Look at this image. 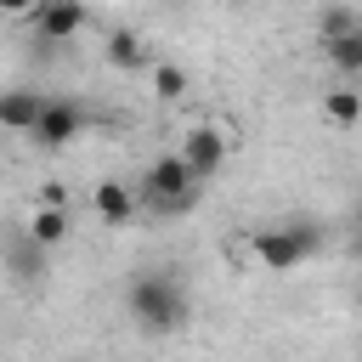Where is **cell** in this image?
Segmentation results:
<instances>
[{
  "instance_id": "cell-11",
  "label": "cell",
  "mask_w": 362,
  "mask_h": 362,
  "mask_svg": "<svg viewBox=\"0 0 362 362\" xmlns=\"http://www.w3.org/2000/svg\"><path fill=\"white\" fill-rule=\"evenodd\" d=\"M322 57L351 79L362 74V28H339V34H322Z\"/></svg>"
},
{
  "instance_id": "cell-2",
  "label": "cell",
  "mask_w": 362,
  "mask_h": 362,
  "mask_svg": "<svg viewBox=\"0 0 362 362\" xmlns=\"http://www.w3.org/2000/svg\"><path fill=\"white\" fill-rule=\"evenodd\" d=\"M198 192H204V181L187 170V158H181V153L153 158V164H147V175H141V198H147L158 215H187V209L198 204Z\"/></svg>"
},
{
  "instance_id": "cell-1",
  "label": "cell",
  "mask_w": 362,
  "mask_h": 362,
  "mask_svg": "<svg viewBox=\"0 0 362 362\" xmlns=\"http://www.w3.org/2000/svg\"><path fill=\"white\" fill-rule=\"evenodd\" d=\"M124 311L141 334H181L192 322V294L170 272H136L124 283Z\"/></svg>"
},
{
  "instance_id": "cell-16",
  "label": "cell",
  "mask_w": 362,
  "mask_h": 362,
  "mask_svg": "<svg viewBox=\"0 0 362 362\" xmlns=\"http://www.w3.org/2000/svg\"><path fill=\"white\" fill-rule=\"evenodd\" d=\"M40 0H0V17H28Z\"/></svg>"
},
{
  "instance_id": "cell-9",
  "label": "cell",
  "mask_w": 362,
  "mask_h": 362,
  "mask_svg": "<svg viewBox=\"0 0 362 362\" xmlns=\"http://www.w3.org/2000/svg\"><path fill=\"white\" fill-rule=\"evenodd\" d=\"M40 102H45V90H34V85H6V90H0V130L28 136V124H34Z\"/></svg>"
},
{
  "instance_id": "cell-13",
  "label": "cell",
  "mask_w": 362,
  "mask_h": 362,
  "mask_svg": "<svg viewBox=\"0 0 362 362\" xmlns=\"http://www.w3.org/2000/svg\"><path fill=\"white\" fill-rule=\"evenodd\" d=\"M147 74H153V96H158V102H181V96H187V68H175V62H153Z\"/></svg>"
},
{
  "instance_id": "cell-15",
  "label": "cell",
  "mask_w": 362,
  "mask_h": 362,
  "mask_svg": "<svg viewBox=\"0 0 362 362\" xmlns=\"http://www.w3.org/2000/svg\"><path fill=\"white\" fill-rule=\"evenodd\" d=\"M339 28H356V11H351V6H334V11L317 23V34H339Z\"/></svg>"
},
{
  "instance_id": "cell-3",
  "label": "cell",
  "mask_w": 362,
  "mask_h": 362,
  "mask_svg": "<svg viewBox=\"0 0 362 362\" xmlns=\"http://www.w3.org/2000/svg\"><path fill=\"white\" fill-rule=\"evenodd\" d=\"M317 249H322V232H317L311 221H272V226L255 232V260H260L266 272H294V266H305Z\"/></svg>"
},
{
  "instance_id": "cell-4",
  "label": "cell",
  "mask_w": 362,
  "mask_h": 362,
  "mask_svg": "<svg viewBox=\"0 0 362 362\" xmlns=\"http://www.w3.org/2000/svg\"><path fill=\"white\" fill-rule=\"evenodd\" d=\"M79 136H85V107L74 96H45L40 113H34V124H28V141L57 153V147H74Z\"/></svg>"
},
{
  "instance_id": "cell-10",
  "label": "cell",
  "mask_w": 362,
  "mask_h": 362,
  "mask_svg": "<svg viewBox=\"0 0 362 362\" xmlns=\"http://www.w3.org/2000/svg\"><path fill=\"white\" fill-rule=\"evenodd\" d=\"M107 62H113L119 74H141V68H153V51H147V40H141V34L113 28V34H107Z\"/></svg>"
},
{
  "instance_id": "cell-14",
  "label": "cell",
  "mask_w": 362,
  "mask_h": 362,
  "mask_svg": "<svg viewBox=\"0 0 362 362\" xmlns=\"http://www.w3.org/2000/svg\"><path fill=\"white\" fill-rule=\"evenodd\" d=\"M322 113H328L339 130H351V124L362 119V90H328V96H322Z\"/></svg>"
},
{
  "instance_id": "cell-5",
  "label": "cell",
  "mask_w": 362,
  "mask_h": 362,
  "mask_svg": "<svg viewBox=\"0 0 362 362\" xmlns=\"http://www.w3.org/2000/svg\"><path fill=\"white\" fill-rule=\"evenodd\" d=\"M0 266L11 272L17 288H40V283L51 277V249H45L40 238H28L23 226H11L6 243H0Z\"/></svg>"
},
{
  "instance_id": "cell-6",
  "label": "cell",
  "mask_w": 362,
  "mask_h": 362,
  "mask_svg": "<svg viewBox=\"0 0 362 362\" xmlns=\"http://www.w3.org/2000/svg\"><path fill=\"white\" fill-rule=\"evenodd\" d=\"M181 158H187V170L198 175V181H215L221 170H226V153H232V136L221 130V124H192L187 136H181V147H175Z\"/></svg>"
},
{
  "instance_id": "cell-17",
  "label": "cell",
  "mask_w": 362,
  "mask_h": 362,
  "mask_svg": "<svg viewBox=\"0 0 362 362\" xmlns=\"http://www.w3.org/2000/svg\"><path fill=\"white\" fill-rule=\"evenodd\" d=\"M158 6H181V0H158Z\"/></svg>"
},
{
  "instance_id": "cell-7",
  "label": "cell",
  "mask_w": 362,
  "mask_h": 362,
  "mask_svg": "<svg viewBox=\"0 0 362 362\" xmlns=\"http://www.w3.org/2000/svg\"><path fill=\"white\" fill-rule=\"evenodd\" d=\"M28 17H34L45 45H68V40L85 34V0H40Z\"/></svg>"
},
{
  "instance_id": "cell-12",
  "label": "cell",
  "mask_w": 362,
  "mask_h": 362,
  "mask_svg": "<svg viewBox=\"0 0 362 362\" xmlns=\"http://www.w3.org/2000/svg\"><path fill=\"white\" fill-rule=\"evenodd\" d=\"M23 232L40 238L45 249H57V243L68 238V209H62V204H34V215L23 221Z\"/></svg>"
},
{
  "instance_id": "cell-8",
  "label": "cell",
  "mask_w": 362,
  "mask_h": 362,
  "mask_svg": "<svg viewBox=\"0 0 362 362\" xmlns=\"http://www.w3.org/2000/svg\"><path fill=\"white\" fill-rule=\"evenodd\" d=\"M90 209H96V221H102V226H124V221H136V187L107 175V181H96Z\"/></svg>"
}]
</instances>
